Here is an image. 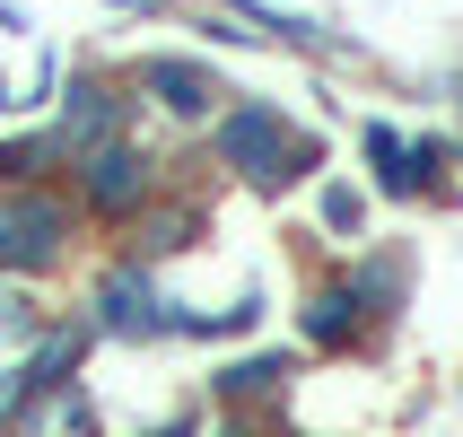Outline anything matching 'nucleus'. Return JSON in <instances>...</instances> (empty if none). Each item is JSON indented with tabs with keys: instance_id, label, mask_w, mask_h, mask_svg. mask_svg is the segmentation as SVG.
<instances>
[{
	"instance_id": "1",
	"label": "nucleus",
	"mask_w": 463,
	"mask_h": 437,
	"mask_svg": "<svg viewBox=\"0 0 463 437\" xmlns=\"http://www.w3.org/2000/svg\"><path fill=\"white\" fill-rule=\"evenodd\" d=\"M210 149L228 157L245 184H298V176H315V157H324L280 105H262V97H228V105H219Z\"/></svg>"
},
{
	"instance_id": "2",
	"label": "nucleus",
	"mask_w": 463,
	"mask_h": 437,
	"mask_svg": "<svg viewBox=\"0 0 463 437\" xmlns=\"http://www.w3.org/2000/svg\"><path fill=\"white\" fill-rule=\"evenodd\" d=\"M71 245V202L44 193V184H9L0 193V271L26 280V271H52Z\"/></svg>"
},
{
	"instance_id": "3",
	"label": "nucleus",
	"mask_w": 463,
	"mask_h": 437,
	"mask_svg": "<svg viewBox=\"0 0 463 437\" xmlns=\"http://www.w3.org/2000/svg\"><path fill=\"white\" fill-rule=\"evenodd\" d=\"M149 193H157V157L131 149V140H105V149L79 157V202L97 210V219H131Z\"/></svg>"
},
{
	"instance_id": "4",
	"label": "nucleus",
	"mask_w": 463,
	"mask_h": 437,
	"mask_svg": "<svg viewBox=\"0 0 463 437\" xmlns=\"http://www.w3.org/2000/svg\"><path fill=\"white\" fill-rule=\"evenodd\" d=\"M97 333H114V341H157V333H175V307L157 298L149 262H114V271L97 280Z\"/></svg>"
},
{
	"instance_id": "5",
	"label": "nucleus",
	"mask_w": 463,
	"mask_h": 437,
	"mask_svg": "<svg viewBox=\"0 0 463 437\" xmlns=\"http://www.w3.org/2000/svg\"><path fill=\"white\" fill-rule=\"evenodd\" d=\"M140 88H149L166 114H184V123H210V114L228 105V79L210 71V62H193V52H149V62H140Z\"/></svg>"
},
{
	"instance_id": "6",
	"label": "nucleus",
	"mask_w": 463,
	"mask_h": 437,
	"mask_svg": "<svg viewBox=\"0 0 463 437\" xmlns=\"http://www.w3.org/2000/svg\"><path fill=\"white\" fill-rule=\"evenodd\" d=\"M52 140H61V157H88L105 149V140H123V97L105 88V79H71V97H61V114H52Z\"/></svg>"
},
{
	"instance_id": "7",
	"label": "nucleus",
	"mask_w": 463,
	"mask_h": 437,
	"mask_svg": "<svg viewBox=\"0 0 463 437\" xmlns=\"http://www.w3.org/2000/svg\"><path fill=\"white\" fill-rule=\"evenodd\" d=\"M26 403H35V412H26V437H88L97 429V412H88V394H79L71 376H61V385H35Z\"/></svg>"
},
{
	"instance_id": "8",
	"label": "nucleus",
	"mask_w": 463,
	"mask_h": 437,
	"mask_svg": "<svg viewBox=\"0 0 463 437\" xmlns=\"http://www.w3.org/2000/svg\"><path fill=\"white\" fill-rule=\"evenodd\" d=\"M288 376H298V359H288V350H254V359L219 367V376H210V394H228V403H245V394H280Z\"/></svg>"
},
{
	"instance_id": "9",
	"label": "nucleus",
	"mask_w": 463,
	"mask_h": 437,
	"mask_svg": "<svg viewBox=\"0 0 463 437\" xmlns=\"http://www.w3.org/2000/svg\"><path fill=\"white\" fill-rule=\"evenodd\" d=\"M350 333H359V298H350V289H315L307 298V341L315 350H341Z\"/></svg>"
},
{
	"instance_id": "10",
	"label": "nucleus",
	"mask_w": 463,
	"mask_h": 437,
	"mask_svg": "<svg viewBox=\"0 0 463 437\" xmlns=\"http://www.w3.org/2000/svg\"><path fill=\"white\" fill-rule=\"evenodd\" d=\"M52 157H61V140H52V131H26V140H0V184H35L52 166ZM61 166H71V157H61Z\"/></svg>"
},
{
	"instance_id": "11",
	"label": "nucleus",
	"mask_w": 463,
	"mask_h": 437,
	"mask_svg": "<svg viewBox=\"0 0 463 437\" xmlns=\"http://www.w3.org/2000/svg\"><path fill=\"white\" fill-rule=\"evenodd\" d=\"M367 157H376V193H411V166H402V131L393 123H367Z\"/></svg>"
},
{
	"instance_id": "12",
	"label": "nucleus",
	"mask_w": 463,
	"mask_h": 437,
	"mask_svg": "<svg viewBox=\"0 0 463 437\" xmlns=\"http://www.w3.org/2000/svg\"><path fill=\"white\" fill-rule=\"evenodd\" d=\"M44 333V315H35V298H26L18 280H0V341H35Z\"/></svg>"
},
{
	"instance_id": "13",
	"label": "nucleus",
	"mask_w": 463,
	"mask_h": 437,
	"mask_svg": "<svg viewBox=\"0 0 463 437\" xmlns=\"http://www.w3.org/2000/svg\"><path fill=\"white\" fill-rule=\"evenodd\" d=\"M324 228H333V236H359L367 228V202L350 193V184H324Z\"/></svg>"
},
{
	"instance_id": "14",
	"label": "nucleus",
	"mask_w": 463,
	"mask_h": 437,
	"mask_svg": "<svg viewBox=\"0 0 463 437\" xmlns=\"http://www.w3.org/2000/svg\"><path fill=\"white\" fill-rule=\"evenodd\" d=\"M184 236H193V210H166V219H149V228H140V254H175Z\"/></svg>"
},
{
	"instance_id": "15",
	"label": "nucleus",
	"mask_w": 463,
	"mask_h": 437,
	"mask_svg": "<svg viewBox=\"0 0 463 437\" xmlns=\"http://www.w3.org/2000/svg\"><path fill=\"white\" fill-rule=\"evenodd\" d=\"M26 394H35V376H26V367H0V437L18 429V412H26Z\"/></svg>"
},
{
	"instance_id": "16",
	"label": "nucleus",
	"mask_w": 463,
	"mask_h": 437,
	"mask_svg": "<svg viewBox=\"0 0 463 437\" xmlns=\"http://www.w3.org/2000/svg\"><path fill=\"white\" fill-rule=\"evenodd\" d=\"M210 437H254V429H245V420H219V429H210Z\"/></svg>"
},
{
	"instance_id": "17",
	"label": "nucleus",
	"mask_w": 463,
	"mask_h": 437,
	"mask_svg": "<svg viewBox=\"0 0 463 437\" xmlns=\"http://www.w3.org/2000/svg\"><path fill=\"white\" fill-rule=\"evenodd\" d=\"M9 105H18V97H9V79H0V114H9Z\"/></svg>"
}]
</instances>
